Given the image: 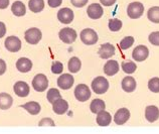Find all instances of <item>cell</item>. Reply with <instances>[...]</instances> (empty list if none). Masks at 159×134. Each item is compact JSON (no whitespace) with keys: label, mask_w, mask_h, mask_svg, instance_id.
<instances>
[{"label":"cell","mask_w":159,"mask_h":134,"mask_svg":"<svg viewBox=\"0 0 159 134\" xmlns=\"http://www.w3.org/2000/svg\"><path fill=\"white\" fill-rule=\"evenodd\" d=\"M92 89L98 95L104 94L109 89V82L104 77L99 76L97 78H95L93 82H92Z\"/></svg>","instance_id":"cell-1"},{"label":"cell","mask_w":159,"mask_h":134,"mask_svg":"<svg viewBox=\"0 0 159 134\" xmlns=\"http://www.w3.org/2000/svg\"><path fill=\"white\" fill-rule=\"evenodd\" d=\"M75 97L80 102H86L91 97V90L86 84H79L75 89Z\"/></svg>","instance_id":"cell-2"},{"label":"cell","mask_w":159,"mask_h":134,"mask_svg":"<svg viewBox=\"0 0 159 134\" xmlns=\"http://www.w3.org/2000/svg\"><path fill=\"white\" fill-rule=\"evenodd\" d=\"M144 12V6L140 2H132L128 5L127 14L132 19H137L142 16Z\"/></svg>","instance_id":"cell-3"},{"label":"cell","mask_w":159,"mask_h":134,"mask_svg":"<svg viewBox=\"0 0 159 134\" xmlns=\"http://www.w3.org/2000/svg\"><path fill=\"white\" fill-rule=\"evenodd\" d=\"M81 39L85 44L93 45L98 41V35L94 29L92 28H86L81 32Z\"/></svg>","instance_id":"cell-4"},{"label":"cell","mask_w":159,"mask_h":134,"mask_svg":"<svg viewBox=\"0 0 159 134\" xmlns=\"http://www.w3.org/2000/svg\"><path fill=\"white\" fill-rule=\"evenodd\" d=\"M58 36L61 41H64L65 44H73L75 40L77 39V32L75 29L70 27H65L61 29V31L58 32Z\"/></svg>","instance_id":"cell-5"},{"label":"cell","mask_w":159,"mask_h":134,"mask_svg":"<svg viewBox=\"0 0 159 134\" xmlns=\"http://www.w3.org/2000/svg\"><path fill=\"white\" fill-rule=\"evenodd\" d=\"M48 80L45 75L39 74L33 78L32 80V87L33 89L37 92H43L48 89Z\"/></svg>","instance_id":"cell-6"},{"label":"cell","mask_w":159,"mask_h":134,"mask_svg":"<svg viewBox=\"0 0 159 134\" xmlns=\"http://www.w3.org/2000/svg\"><path fill=\"white\" fill-rule=\"evenodd\" d=\"M25 40L27 41L28 44H36L39 43V40L43 37V33L39 30V28L36 27H32L29 28L25 31Z\"/></svg>","instance_id":"cell-7"},{"label":"cell","mask_w":159,"mask_h":134,"mask_svg":"<svg viewBox=\"0 0 159 134\" xmlns=\"http://www.w3.org/2000/svg\"><path fill=\"white\" fill-rule=\"evenodd\" d=\"M4 45H5L7 51H9L11 53H17L20 51V49H21V41H20V39L17 36L11 35V36H8L5 39Z\"/></svg>","instance_id":"cell-8"},{"label":"cell","mask_w":159,"mask_h":134,"mask_svg":"<svg viewBox=\"0 0 159 134\" xmlns=\"http://www.w3.org/2000/svg\"><path fill=\"white\" fill-rule=\"evenodd\" d=\"M149 56V49L145 45H138L132 53V57L136 62H143Z\"/></svg>","instance_id":"cell-9"},{"label":"cell","mask_w":159,"mask_h":134,"mask_svg":"<svg viewBox=\"0 0 159 134\" xmlns=\"http://www.w3.org/2000/svg\"><path fill=\"white\" fill-rule=\"evenodd\" d=\"M57 19L61 23L69 24L74 20V11L70 8H61L57 12Z\"/></svg>","instance_id":"cell-10"},{"label":"cell","mask_w":159,"mask_h":134,"mask_svg":"<svg viewBox=\"0 0 159 134\" xmlns=\"http://www.w3.org/2000/svg\"><path fill=\"white\" fill-rule=\"evenodd\" d=\"M75 79L70 74H64L57 79V86L62 90H69L73 87Z\"/></svg>","instance_id":"cell-11"},{"label":"cell","mask_w":159,"mask_h":134,"mask_svg":"<svg viewBox=\"0 0 159 134\" xmlns=\"http://www.w3.org/2000/svg\"><path fill=\"white\" fill-rule=\"evenodd\" d=\"M87 13H88V16H89L91 19H99V18H101L103 16L104 9L102 8V6L100 5V4L93 3V4H91L89 7H88Z\"/></svg>","instance_id":"cell-12"},{"label":"cell","mask_w":159,"mask_h":134,"mask_svg":"<svg viewBox=\"0 0 159 134\" xmlns=\"http://www.w3.org/2000/svg\"><path fill=\"white\" fill-rule=\"evenodd\" d=\"M13 91L14 93L18 96V97H27L28 94H29V86L28 84L25 82H22V81H19V82H16L13 86Z\"/></svg>","instance_id":"cell-13"},{"label":"cell","mask_w":159,"mask_h":134,"mask_svg":"<svg viewBox=\"0 0 159 134\" xmlns=\"http://www.w3.org/2000/svg\"><path fill=\"white\" fill-rule=\"evenodd\" d=\"M129 118H130V111L127 108H121L116 112L114 116V121L116 124L123 125L127 122Z\"/></svg>","instance_id":"cell-14"},{"label":"cell","mask_w":159,"mask_h":134,"mask_svg":"<svg viewBox=\"0 0 159 134\" xmlns=\"http://www.w3.org/2000/svg\"><path fill=\"white\" fill-rule=\"evenodd\" d=\"M69 109V103L64 99H57V101L52 103V110L57 113V115H62L68 111Z\"/></svg>","instance_id":"cell-15"},{"label":"cell","mask_w":159,"mask_h":134,"mask_svg":"<svg viewBox=\"0 0 159 134\" xmlns=\"http://www.w3.org/2000/svg\"><path fill=\"white\" fill-rule=\"evenodd\" d=\"M99 56L102 58H109L115 54V48L111 44H103L99 49Z\"/></svg>","instance_id":"cell-16"},{"label":"cell","mask_w":159,"mask_h":134,"mask_svg":"<svg viewBox=\"0 0 159 134\" xmlns=\"http://www.w3.org/2000/svg\"><path fill=\"white\" fill-rule=\"evenodd\" d=\"M119 72V64L117 61L111 60L108 61L105 66H104V73H105L107 76H114L117 73Z\"/></svg>","instance_id":"cell-17"},{"label":"cell","mask_w":159,"mask_h":134,"mask_svg":"<svg viewBox=\"0 0 159 134\" xmlns=\"http://www.w3.org/2000/svg\"><path fill=\"white\" fill-rule=\"evenodd\" d=\"M32 68V62L27 58H20L16 62V69L21 73H27Z\"/></svg>","instance_id":"cell-18"},{"label":"cell","mask_w":159,"mask_h":134,"mask_svg":"<svg viewBox=\"0 0 159 134\" xmlns=\"http://www.w3.org/2000/svg\"><path fill=\"white\" fill-rule=\"evenodd\" d=\"M145 118L149 122H155L159 118V109L156 106H147L145 109Z\"/></svg>","instance_id":"cell-19"},{"label":"cell","mask_w":159,"mask_h":134,"mask_svg":"<svg viewBox=\"0 0 159 134\" xmlns=\"http://www.w3.org/2000/svg\"><path fill=\"white\" fill-rule=\"evenodd\" d=\"M112 121V116L109 112L102 110L98 113L97 115V123L100 125V126H108L110 125Z\"/></svg>","instance_id":"cell-20"},{"label":"cell","mask_w":159,"mask_h":134,"mask_svg":"<svg viewBox=\"0 0 159 134\" xmlns=\"http://www.w3.org/2000/svg\"><path fill=\"white\" fill-rule=\"evenodd\" d=\"M13 103V99L7 93H0V109L7 110L9 109Z\"/></svg>","instance_id":"cell-21"},{"label":"cell","mask_w":159,"mask_h":134,"mask_svg":"<svg viewBox=\"0 0 159 134\" xmlns=\"http://www.w3.org/2000/svg\"><path fill=\"white\" fill-rule=\"evenodd\" d=\"M122 89L125 92L131 93L136 89V81L133 77H126L122 81Z\"/></svg>","instance_id":"cell-22"},{"label":"cell","mask_w":159,"mask_h":134,"mask_svg":"<svg viewBox=\"0 0 159 134\" xmlns=\"http://www.w3.org/2000/svg\"><path fill=\"white\" fill-rule=\"evenodd\" d=\"M21 108L25 109L29 114H31V115H37L40 112V109H41L39 104L35 101L27 102L26 104H24V105H21Z\"/></svg>","instance_id":"cell-23"},{"label":"cell","mask_w":159,"mask_h":134,"mask_svg":"<svg viewBox=\"0 0 159 134\" xmlns=\"http://www.w3.org/2000/svg\"><path fill=\"white\" fill-rule=\"evenodd\" d=\"M11 11L15 16H23L26 13V8L21 1H15L11 6Z\"/></svg>","instance_id":"cell-24"},{"label":"cell","mask_w":159,"mask_h":134,"mask_svg":"<svg viewBox=\"0 0 159 134\" xmlns=\"http://www.w3.org/2000/svg\"><path fill=\"white\" fill-rule=\"evenodd\" d=\"M105 108H106V104L101 99H95V100H93L92 103H91V105H90L91 111L93 112V113H95V114H98L100 111L105 110Z\"/></svg>","instance_id":"cell-25"},{"label":"cell","mask_w":159,"mask_h":134,"mask_svg":"<svg viewBox=\"0 0 159 134\" xmlns=\"http://www.w3.org/2000/svg\"><path fill=\"white\" fill-rule=\"evenodd\" d=\"M28 7L32 12L39 13L44 8V1L43 0H29Z\"/></svg>","instance_id":"cell-26"},{"label":"cell","mask_w":159,"mask_h":134,"mask_svg":"<svg viewBox=\"0 0 159 134\" xmlns=\"http://www.w3.org/2000/svg\"><path fill=\"white\" fill-rule=\"evenodd\" d=\"M81 67H82V62L77 57H74L69 61L68 68L70 73H78L81 70Z\"/></svg>","instance_id":"cell-27"},{"label":"cell","mask_w":159,"mask_h":134,"mask_svg":"<svg viewBox=\"0 0 159 134\" xmlns=\"http://www.w3.org/2000/svg\"><path fill=\"white\" fill-rule=\"evenodd\" d=\"M148 19L153 23H159V6H153L148 10Z\"/></svg>","instance_id":"cell-28"},{"label":"cell","mask_w":159,"mask_h":134,"mask_svg":"<svg viewBox=\"0 0 159 134\" xmlns=\"http://www.w3.org/2000/svg\"><path fill=\"white\" fill-rule=\"evenodd\" d=\"M47 98H48V101L49 103H53L54 101H57V99L61 98V93L60 91H58L57 89H54V88H52V89H49L48 92V95H47Z\"/></svg>","instance_id":"cell-29"},{"label":"cell","mask_w":159,"mask_h":134,"mask_svg":"<svg viewBox=\"0 0 159 134\" xmlns=\"http://www.w3.org/2000/svg\"><path fill=\"white\" fill-rule=\"evenodd\" d=\"M137 66L134 64L133 62H122V70L124 71V73L126 74H133L136 71Z\"/></svg>","instance_id":"cell-30"},{"label":"cell","mask_w":159,"mask_h":134,"mask_svg":"<svg viewBox=\"0 0 159 134\" xmlns=\"http://www.w3.org/2000/svg\"><path fill=\"white\" fill-rule=\"evenodd\" d=\"M122 28V21L117 18H112L109 20V29L111 31H119Z\"/></svg>","instance_id":"cell-31"},{"label":"cell","mask_w":159,"mask_h":134,"mask_svg":"<svg viewBox=\"0 0 159 134\" xmlns=\"http://www.w3.org/2000/svg\"><path fill=\"white\" fill-rule=\"evenodd\" d=\"M133 44H134V37L133 36H126L121 40L120 48H121V49L125 51V49H130L133 45Z\"/></svg>","instance_id":"cell-32"},{"label":"cell","mask_w":159,"mask_h":134,"mask_svg":"<svg viewBox=\"0 0 159 134\" xmlns=\"http://www.w3.org/2000/svg\"><path fill=\"white\" fill-rule=\"evenodd\" d=\"M148 88L153 93H159V78L155 77L150 79L148 82Z\"/></svg>","instance_id":"cell-33"},{"label":"cell","mask_w":159,"mask_h":134,"mask_svg":"<svg viewBox=\"0 0 159 134\" xmlns=\"http://www.w3.org/2000/svg\"><path fill=\"white\" fill-rule=\"evenodd\" d=\"M64 71V65L61 62H54L52 65V72L53 74H61Z\"/></svg>","instance_id":"cell-34"},{"label":"cell","mask_w":159,"mask_h":134,"mask_svg":"<svg viewBox=\"0 0 159 134\" xmlns=\"http://www.w3.org/2000/svg\"><path fill=\"white\" fill-rule=\"evenodd\" d=\"M148 40H149V43L151 44L159 47V31L152 32L151 35H149Z\"/></svg>","instance_id":"cell-35"},{"label":"cell","mask_w":159,"mask_h":134,"mask_svg":"<svg viewBox=\"0 0 159 134\" xmlns=\"http://www.w3.org/2000/svg\"><path fill=\"white\" fill-rule=\"evenodd\" d=\"M39 125V126H54V122L52 118H43Z\"/></svg>","instance_id":"cell-36"},{"label":"cell","mask_w":159,"mask_h":134,"mask_svg":"<svg viewBox=\"0 0 159 134\" xmlns=\"http://www.w3.org/2000/svg\"><path fill=\"white\" fill-rule=\"evenodd\" d=\"M88 1H89V0H70V2H72V4L74 6L79 7V8L85 6L88 3Z\"/></svg>","instance_id":"cell-37"},{"label":"cell","mask_w":159,"mask_h":134,"mask_svg":"<svg viewBox=\"0 0 159 134\" xmlns=\"http://www.w3.org/2000/svg\"><path fill=\"white\" fill-rule=\"evenodd\" d=\"M48 3L51 7L56 8V7L61 6V4L62 3V0H48Z\"/></svg>","instance_id":"cell-38"},{"label":"cell","mask_w":159,"mask_h":134,"mask_svg":"<svg viewBox=\"0 0 159 134\" xmlns=\"http://www.w3.org/2000/svg\"><path fill=\"white\" fill-rule=\"evenodd\" d=\"M6 72V62L0 58V76Z\"/></svg>","instance_id":"cell-39"},{"label":"cell","mask_w":159,"mask_h":134,"mask_svg":"<svg viewBox=\"0 0 159 134\" xmlns=\"http://www.w3.org/2000/svg\"><path fill=\"white\" fill-rule=\"evenodd\" d=\"M5 33H6V26H5V24L0 21V39H2V37L5 35Z\"/></svg>","instance_id":"cell-40"},{"label":"cell","mask_w":159,"mask_h":134,"mask_svg":"<svg viewBox=\"0 0 159 134\" xmlns=\"http://www.w3.org/2000/svg\"><path fill=\"white\" fill-rule=\"evenodd\" d=\"M104 6H112L113 4L116 3V0H100Z\"/></svg>","instance_id":"cell-41"},{"label":"cell","mask_w":159,"mask_h":134,"mask_svg":"<svg viewBox=\"0 0 159 134\" xmlns=\"http://www.w3.org/2000/svg\"><path fill=\"white\" fill-rule=\"evenodd\" d=\"M9 5V0H0V9H5Z\"/></svg>","instance_id":"cell-42"}]
</instances>
